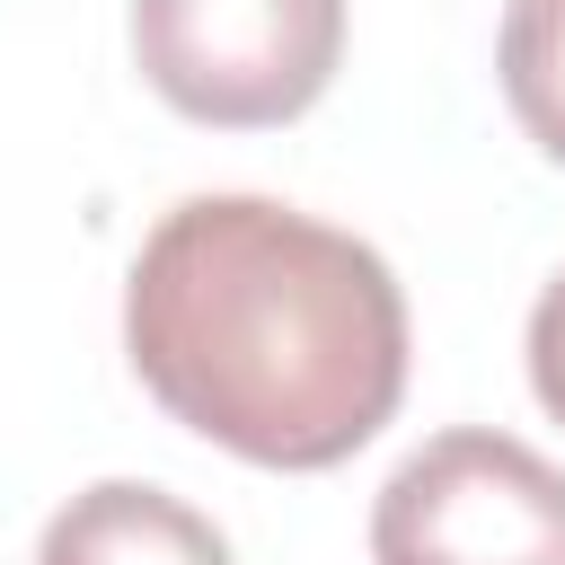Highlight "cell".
<instances>
[{
    "label": "cell",
    "mask_w": 565,
    "mask_h": 565,
    "mask_svg": "<svg viewBox=\"0 0 565 565\" xmlns=\"http://www.w3.org/2000/svg\"><path fill=\"white\" fill-rule=\"evenodd\" d=\"M35 565H238L230 539L177 503L168 486H141V477H106L88 494H71L53 521H44V547Z\"/></svg>",
    "instance_id": "4"
},
{
    "label": "cell",
    "mask_w": 565,
    "mask_h": 565,
    "mask_svg": "<svg viewBox=\"0 0 565 565\" xmlns=\"http://www.w3.org/2000/svg\"><path fill=\"white\" fill-rule=\"evenodd\" d=\"M371 565H565V468L494 424L433 433L371 503Z\"/></svg>",
    "instance_id": "3"
},
{
    "label": "cell",
    "mask_w": 565,
    "mask_h": 565,
    "mask_svg": "<svg viewBox=\"0 0 565 565\" xmlns=\"http://www.w3.org/2000/svg\"><path fill=\"white\" fill-rule=\"evenodd\" d=\"M494 71H503L512 124L565 168V0H512L503 9V44H494Z\"/></svg>",
    "instance_id": "5"
},
{
    "label": "cell",
    "mask_w": 565,
    "mask_h": 565,
    "mask_svg": "<svg viewBox=\"0 0 565 565\" xmlns=\"http://www.w3.org/2000/svg\"><path fill=\"white\" fill-rule=\"evenodd\" d=\"M141 79L212 132H265L327 97L344 0H132Z\"/></svg>",
    "instance_id": "2"
},
{
    "label": "cell",
    "mask_w": 565,
    "mask_h": 565,
    "mask_svg": "<svg viewBox=\"0 0 565 565\" xmlns=\"http://www.w3.org/2000/svg\"><path fill=\"white\" fill-rule=\"evenodd\" d=\"M141 388L247 468H335L406 397V291L380 247L265 194H185L132 256Z\"/></svg>",
    "instance_id": "1"
},
{
    "label": "cell",
    "mask_w": 565,
    "mask_h": 565,
    "mask_svg": "<svg viewBox=\"0 0 565 565\" xmlns=\"http://www.w3.org/2000/svg\"><path fill=\"white\" fill-rule=\"evenodd\" d=\"M530 388H539V406L565 424V274L539 291V309H530Z\"/></svg>",
    "instance_id": "6"
}]
</instances>
